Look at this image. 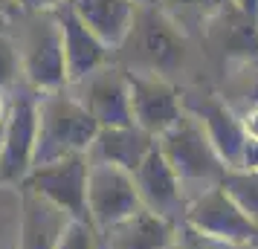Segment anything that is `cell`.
Returning <instances> with one entry per match:
<instances>
[{
	"label": "cell",
	"mask_w": 258,
	"mask_h": 249,
	"mask_svg": "<svg viewBox=\"0 0 258 249\" xmlns=\"http://www.w3.org/2000/svg\"><path fill=\"white\" fill-rule=\"evenodd\" d=\"M96 136H99V125L87 113V107L70 102V99L52 96L38 107L35 165H47V162H55L64 156L84 154Z\"/></svg>",
	"instance_id": "6da1fadb"
},
{
	"label": "cell",
	"mask_w": 258,
	"mask_h": 249,
	"mask_svg": "<svg viewBox=\"0 0 258 249\" xmlns=\"http://www.w3.org/2000/svg\"><path fill=\"white\" fill-rule=\"evenodd\" d=\"M157 145H160L163 156L168 159V165L174 168V174L180 177L183 189L195 186V183H203L206 189H215V186L223 183L226 171H229L223 165V159L218 156L215 145L209 142L203 125L191 116H180V122L174 128H168Z\"/></svg>",
	"instance_id": "7a4b0ae2"
},
{
	"label": "cell",
	"mask_w": 258,
	"mask_h": 249,
	"mask_svg": "<svg viewBox=\"0 0 258 249\" xmlns=\"http://www.w3.org/2000/svg\"><path fill=\"white\" fill-rule=\"evenodd\" d=\"M87 174H90L87 154L64 156V159H55V162H47V165H35L21 183V189L38 194L41 200L52 203L70 220H87L90 223Z\"/></svg>",
	"instance_id": "3957f363"
},
{
	"label": "cell",
	"mask_w": 258,
	"mask_h": 249,
	"mask_svg": "<svg viewBox=\"0 0 258 249\" xmlns=\"http://www.w3.org/2000/svg\"><path fill=\"white\" fill-rule=\"evenodd\" d=\"M87 209H90V223L96 226V232L105 235L107 229L128 220L131 214H137L145 206L131 171L107 165V162H90Z\"/></svg>",
	"instance_id": "277c9868"
},
{
	"label": "cell",
	"mask_w": 258,
	"mask_h": 249,
	"mask_svg": "<svg viewBox=\"0 0 258 249\" xmlns=\"http://www.w3.org/2000/svg\"><path fill=\"white\" fill-rule=\"evenodd\" d=\"M183 220L203 235L235 243L241 249L258 243V226L246 217V212L229 197V191L223 186L200 191L195 200H188Z\"/></svg>",
	"instance_id": "5b68a950"
},
{
	"label": "cell",
	"mask_w": 258,
	"mask_h": 249,
	"mask_svg": "<svg viewBox=\"0 0 258 249\" xmlns=\"http://www.w3.org/2000/svg\"><path fill=\"white\" fill-rule=\"evenodd\" d=\"M134 183H137L142 206L148 212L160 214V217L171 220V223H183L188 200L183 194V183L174 174V168L168 165V159L163 156L160 145H154V151L134 171Z\"/></svg>",
	"instance_id": "8992f818"
},
{
	"label": "cell",
	"mask_w": 258,
	"mask_h": 249,
	"mask_svg": "<svg viewBox=\"0 0 258 249\" xmlns=\"http://www.w3.org/2000/svg\"><path fill=\"white\" fill-rule=\"evenodd\" d=\"M38 142V107L29 99H21L3 125L0 148V183H24L35 165Z\"/></svg>",
	"instance_id": "52a82bcc"
},
{
	"label": "cell",
	"mask_w": 258,
	"mask_h": 249,
	"mask_svg": "<svg viewBox=\"0 0 258 249\" xmlns=\"http://www.w3.org/2000/svg\"><path fill=\"white\" fill-rule=\"evenodd\" d=\"M131 84V113L134 125L151 136H163L180 122V105L174 90L160 78H128Z\"/></svg>",
	"instance_id": "ba28073f"
},
{
	"label": "cell",
	"mask_w": 258,
	"mask_h": 249,
	"mask_svg": "<svg viewBox=\"0 0 258 249\" xmlns=\"http://www.w3.org/2000/svg\"><path fill=\"white\" fill-rule=\"evenodd\" d=\"M177 235V223L160 214L140 209L128 220L116 223L102 235L105 249H171Z\"/></svg>",
	"instance_id": "9c48e42d"
},
{
	"label": "cell",
	"mask_w": 258,
	"mask_h": 249,
	"mask_svg": "<svg viewBox=\"0 0 258 249\" xmlns=\"http://www.w3.org/2000/svg\"><path fill=\"white\" fill-rule=\"evenodd\" d=\"M198 122L203 125V131L209 136V142L215 145L218 156L223 159V165L229 168H241L244 165V151L249 136L244 131V122L235 119L229 110L218 102H203L198 107Z\"/></svg>",
	"instance_id": "30bf717a"
},
{
	"label": "cell",
	"mask_w": 258,
	"mask_h": 249,
	"mask_svg": "<svg viewBox=\"0 0 258 249\" xmlns=\"http://www.w3.org/2000/svg\"><path fill=\"white\" fill-rule=\"evenodd\" d=\"M24 191V212H21L18 249H58L61 232L70 217L32 191Z\"/></svg>",
	"instance_id": "8fae6325"
},
{
	"label": "cell",
	"mask_w": 258,
	"mask_h": 249,
	"mask_svg": "<svg viewBox=\"0 0 258 249\" xmlns=\"http://www.w3.org/2000/svg\"><path fill=\"white\" fill-rule=\"evenodd\" d=\"M154 136L145 133L137 125L128 128H102L99 136L93 139L96 148V162H107V165L125 168V171H137L142 159L154 151Z\"/></svg>",
	"instance_id": "7c38bea8"
},
{
	"label": "cell",
	"mask_w": 258,
	"mask_h": 249,
	"mask_svg": "<svg viewBox=\"0 0 258 249\" xmlns=\"http://www.w3.org/2000/svg\"><path fill=\"white\" fill-rule=\"evenodd\" d=\"M87 113L96 119L99 131L102 128H128L134 125V113H131V84L119 81L113 75H105L90 87L87 96Z\"/></svg>",
	"instance_id": "4fadbf2b"
},
{
	"label": "cell",
	"mask_w": 258,
	"mask_h": 249,
	"mask_svg": "<svg viewBox=\"0 0 258 249\" xmlns=\"http://www.w3.org/2000/svg\"><path fill=\"white\" fill-rule=\"evenodd\" d=\"M221 186L229 191V197L246 212V217L258 226V171L232 168V171H226Z\"/></svg>",
	"instance_id": "5bb4252c"
},
{
	"label": "cell",
	"mask_w": 258,
	"mask_h": 249,
	"mask_svg": "<svg viewBox=\"0 0 258 249\" xmlns=\"http://www.w3.org/2000/svg\"><path fill=\"white\" fill-rule=\"evenodd\" d=\"M58 249H105V246H102V235L96 232L93 223H87V220H67L64 232H61Z\"/></svg>",
	"instance_id": "9a60e30c"
},
{
	"label": "cell",
	"mask_w": 258,
	"mask_h": 249,
	"mask_svg": "<svg viewBox=\"0 0 258 249\" xmlns=\"http://www.w3.org/2000/svg\"><path fill=\"white\" fill-rule=\"evenodd\" d=\"M171 249H241V246L218 240L212 235H203V232H198L195 226H188L183 220V223H177V235H174V246Z\"/></svg>",
	"instance_id": "2e32d148"
},
{
	"label": "cell",
	"mask_w": 258,
	"mask_h": 249,
	"mask_svg": "<svg viewBox=\"0 0 258 249\" xmlns=\"http://www.w3.org/2000/svg\"><path fill=\"white\" fill-rule=\"evenodd\" d=\"M3 119H6V116H3V105H0V131H3V125H6Z\"/></svg>",
	"instance_id": "e0dca14e"
},
{
	"label": "cell",
	"mask_w": 258,
	"mask_h": 249,
	"mask_svg": "<svg viewBox=\"0 0 258 249\" xmlns=\"http://www.w3.org/2000/svg\"><path fill=\"white\" fill-rule=\"evenodd\" d=\"M102 246H105V243H102Z\"/></svg>",
	"instance_id": "ac0fdd59"
}]
</instances>
